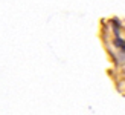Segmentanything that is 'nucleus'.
I'll return each mask as SVG.
<instances>
[{
  "mask_svg": "<svg viewBox=\"0 0 125 115\" xmlns=\"http://www.w3.org/2000/svg\"><path fill=\"white\" fill-rule=\"evenodd\" d=\"M113 46L119 51V54H125V40H124L121 35L113 38Z\"/></svg>",
  "mask_w": 125,
  "mask_h": 115,
  "instance_id": "f257e3e1",
  "label": "nucleus"
},
{
  "mask_svg": "<svg viewBox=\"0 0 125 115\" xmlns=\"http://www.w3.org/2000/svg\"><path fill=\"white\" fill-rule=\"evenodd\" d=\"M110 25H111V28H113L115 37H119V35H121V34H119V29H121V22L117 20V18H113V20L110 22Z\"/></svg>",
  "mask_w": 125,
  "mask_h": 115,
  "instance_id": "f03ea898",
  "label": "nucleus"
}]
</instances>
